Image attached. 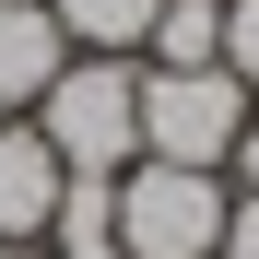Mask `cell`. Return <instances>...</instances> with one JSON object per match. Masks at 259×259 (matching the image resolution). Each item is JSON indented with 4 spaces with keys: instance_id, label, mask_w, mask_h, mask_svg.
Instances as JSON below:
<instances>
[{
    "instance_id": "cell-1",
    "label": "cell",
    "mask_w": 259,
    "mask_h": 259,
    "mask_svg": "<svg viewBox=\"0 0 259 259\" xmlns=\"http://www.w3.org/2000/svg\"><path fill=\"white\" fill-rule=\"evenodd\" d=\"M35 130H48V153L71 177H118V165H142V59H82L35 95Z\"/></svg>"
},
{
    "instance_id": "cell-12",
    "label": "cell",
    "mask_w": 259,
    "mask_h": 259,
    "mask_svg": "<svg viewBox=\"0 0 259 259\" xmlns=\"http://www.w3.org/2000/svg\"><path fill=\"white\" fill-rule=\"evenodd\" d=\"M48 259H130V247H118V236H106V247H48Z\"/></svg>"
},
{
    "instance_id": "cell-3",
    "label": "cell",
    "mask_w": 259,
    "mask_h": 259,
    "mask_svg": "<svg viewBox=\"0 0 259 259\" xmlns=\"http://www.w3.org/2000/svg\"><path fill=\"white\" fill-rule=\"evenodd\" d=\"M247 82L212 59V71H142V153L153 165H212L224 177L236 165V142H247Z\"/></svg>"
},
{
    "instance_id": "cell-11",
    "label": "cell",
    "mask_w": 259,
    "mask_h": 259,
    "mask_svg": "<svg viewBox=\"0 0 259 259\" xmlns=\"http://www.w3.org/2000/svg\"><path fill=\"white\" fill-rule=\"evenodd\" d=\"M236 189H259V106H247V142H236V165H224Z\"/></svg>"
},
{
    "instance_id": "cell-10",
    "label": "cell",
    "mask_w": 259,
    "mask_h": 259,
    "mask_svg": "<svg viewBox=\"0 0 259 259\" xmlns=\"http://www.w3.org/2000/svg\"><path fill=\"white\" fill-rule=\"evenodd\" d=\"M212 259H259V189L224 200V247H212Z\"/></svg>"
},
{
    "instance_id": "cell-9",
    "label": "cell",
    "mask_w": 259,
    "mask_h": 259,
    "mask_svg": "<svg viewBox=\"0 0 259 259\" xmlns=\"http://www.w3.org/2000/svg\"><path fill=\"white\" fill-rule=\"evenodd\" d=\"M224 71L259 95V0H224Z\"/></svg>"
},
{
    "instance_id": "cell-4",
    "label": "cell",
    "mask_w": 259,
    "mask_h": 259,
    "mask_svg": "<svg viewBox=\"0 0 259 259\" xmlns=\"http://www.w3.org/2000/svg\"><path fill=\"white\" fill-rule=\"evenodd\" d=\"M71 189V165L48 153L35 118H0V247H48V212Z\"/></svg>"
},
{
    "instance_id": "cell-7",
    "label": "cell",
    "mask_w": 259,
    "mask_h": 259,
    "mask_svg": "<svg viewBox=\"0 0 259 259\" xmlns=\"http://www.w3.org/2000/svg\"><path fill=\"white\" fill-rule=\"evenodd\" d=\"M224 59V0H165L142 35V71H212Z\"/></svg>"
},
{
    "instance_id": "cell-8",
    "label": "cell",
    "mask_w": 259,
    "mask_h": 259,
    "mask_svg": "<svg viewBox=\"0 0 259 259\" xmlns=\"http://www.w3.org/2000/svg\"><path fill=\"white\" fill-rule=\"evenodd\" d=\"M118 236V177H71L48 212V247H106Z\"/></svg>"
},
{
    "instance_id": "cell-2",
    "label": "cell",
    "mask_w": 259,
    "mask_h": 259,
    "mask_svg": "<svg viewBox=\"0 0 259 259\" xmlns=\"http://www.w3.org/2000/svg\"><path fill=\"white\" fill-rule=\"evenodd\" d=\"M224 177L212 165H118V247L130 259H212L224 247Z\"/></svg>"
},
{
    "instance_id": "cell-13",
    "label": "cell",
    "mask_w": 259,
    "mask_h": 259,
    "mask_svg": "<svg viewBox=\"0 0 259 259\" xmlns=\"http://www.w3.org/2000/svg\"><path fill=\"white\" fill-rule=\"evenodd\" d=\"M0 259H48V247H0Z\"/></svg>"
},
{
    "instance_id": "cell-5",
    "label": "cell",
    "mask_w": 259,
    "mask_h": 259,
    "mask_svg": "<svg viewBox=\"0 0 259 259\" xmlns=\"http://www.w3.org/2000/svg\"><path fill=\"white\" fill-rule=\"evenodd\" d=\"M71 71V35L48 0H0V118H35V95Z\"/></svg>"
},
{
    "instance_id": "cell-6",
    "label": "cell",
    "mask_w": 259,
    "mask_h": 259,
    "mask_svg": "<svg viewBox=\"0 0 259 259\" xmlns=\"http://www.w3.org/2000/svg\"><path fill=\"white\" fill-rule=\"evenodd\" d=\"M48 12H59V35L82 59H142V35H153L165 0H48Z\"/></svg>"
}]
</instances>
